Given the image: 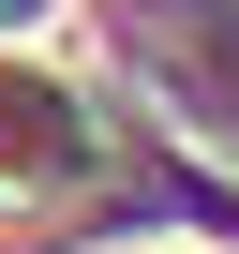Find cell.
Listing matches in <instances>:
<instances>
[{
	"label": "cell",
	"mask_w": 239,
	"mask_h": 254,
	"mask_svg": "<svg viewBox=\"0 0 239 254\" xmlns=\"http://www.w3.org/2000/svg\"><path fill=\"white\" fill-rule=\"evenodd\" d=\"M0 15H30V0H0Z\"/></svg>",
	"instance_id": "1"
}]
</instances>
